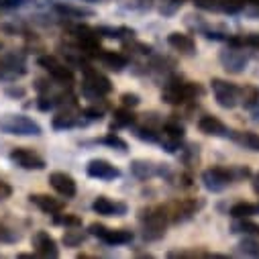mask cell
I'll return each instance as SVG.
<instances>
[{"label":"cell","mask_w":259,"mask_h":259,"mask_svg":"<svg viewBox=\"0 0 259 259\" xmlns=\"http://www.w3.org/2000/svg\"><path fill=\"white\" fill-rule=\"evenodd\" d=\"M0 133L19 135V137L41 135V124L25 114H5L0 116Z\"/></svg>","instance_id":"obj_1"},{"label":"cell","mask_w":259,"mask_h":259,"mask_svg":"<svg viewBox=\"0 0 259 259\" xmlns=\"http://www.w3.org/2000/svg\"><path fill=\"white\" fill-rule=\"evenodd\" d=\"M167 221H169L167 208L157 206V208L147 210V214L143 217V239L145 241H157V239H161L165 235Z\"/></svg>","instance_id":"obj_2"},{"label":"cell","mask_w":259,"mask_h":259,"mask_svg":"<svg viewBox=\"0 0 259 259\" xmlns=\"http://www.w3.org/2000/svg\"><path fill=\"white\" fill-rule=\"evenodd\" d=\"M200 92V88L196 84H190V82H182V80H169L161 92V98L167 104H184L186 100L194 98Z\"/></svg>","instance_id":"obj_3"},{"label":"cell","mask_w":259,"mask_h":259,"mask_svg":"<svg viewBox=\"0 0 259 259\" xmlns=\"http://www.w3.org/2000/svg\"><path fill=\"white\" fill-rule=\"evenodd\" d=\"M110 90H112V84L104 74H100L98 70H92L90 66H84V92L88 96L100 98V96H106Z\"/></svg>","instance_id":"obj_4"},{"label":"cell","mask_w":259,"mask_h":259,"mask_svg":"<svg viewBox=\"0 0 259 259\" xmlns=\"http://www.w3.org/2000/svg\"><path fill=\"white\" fill-rule=\"evenodd\" d=\"M27 74L25 57L17 53H7L0 57V82H15Z\"/></svg>","instance_id":"obj_5"},{"label":"cell","mask_w":259,"mask_h":259,"mask_svg":"<svg viewBox=\"0 0 259 259\" xmlns=\"http://www.w3.org/2000/svg\"><path fill=\"white\" fill-rule=\"evenodd\" d=\"M212 92H214V98H217L219 106H223V108H235L239 104L241 90L235 84L227 82V80L214 78L212 80Z\"/></svg>","instance_id":"obj_6"},{"label":"cell","mask_w":259,"mask_h":259,"mask_svg":"<svg viewBox=\"0 0 259 259\" xmlns=\"http://www.w3.org/2000/svg\"><path fill=\"white\" fill-rule=\"evenodd\" d=\"M235 182L233 167H210L202 174V184L208 192H221Z\"/></svg>","instance_id":"obj_7"},{"label":"cell","mask_w":259,"mask_h":259,"mask_svg":"<svg viewBox=\"0 0 259 259\" xmlns=\"http://www.w3.org/2000/svg\"><path fill=\"white\" fill-rule=\"evenodd\" d=\"M39 66L41 68H45L47 72H49V76L53 78V80H57V82H63V84H70L72 80H74V74H72V70L68 68V66H63V63H59L53 55H41L39 57Z\"/></svg>","instance_id":"obj_8"},{"label":"cell","mask_w":259,"mask_h":259,"mask_svg":"<svg viewBox=\"0 0 259 259\" xmlns=\"http://www.w3.org/2000/svg\"><path fill=\"white\" fill-rule=\"evenodd\" d=\"M11 159L17 165H21L23 169H43L45 167V159L39 157L37 153H33L31 149H27V147H15L11 151Z\"/></svg>","instance_id":"obj_9"},{"label":"cell","mask_w":259,"mask_h":259,"mask_svg":"<svg viewBox=\"0 0 259 259\" xmlns=\"http://www.w3.org/2000/svg\"><path fill=\"white\" fill-rule=\"evenodd\" d=\"M49 184L57 194H61L63 198H74L76 196V180L66 174V171H53L49 176Z\"/></svg>","instance_id":"obj_10"},{"label":"cell","mask_w":259,"mask_h":259,"mask_svg":"<svg viewBox=\"0 0 259 259\" xmlns=\"http://www.w3.org/2000/svg\"><path fill=\"white\" fill-rule=\"evenodd\" d=\"M33 249L39 257H57L59 255L57 243L47 231H37L33 235Z\"/></svg>","instance_id":"obj_11"},{"label":"cell","mask_w":259,"mask_h":259,"mask_svg":"<svg viewBox=\"0 0 259 259\" xmlns=\"http://www.w3.org/2000/svg\"><path fill=\"white\" fill-rule=\"evenodd\" d=\"M88 176L96 180H114L120 176V169L106 159H92L88 163Z\"/></svg>","instance_id":"obj_12"},{"label":"cell","mask_w":259,"mask_h":259,"mask_svg":"<svg viewBox=\"0 0 259 259\" xmlns=\"http://www.w3.org/2000/svg\"><path fill=\"white\" fill-rule=\"evenodd\" d=\"M184 139V126L178 124V122H167L163 126V139H161V145L165 147V151H176L180 147Z\"/></svg>","instance_id":"obj_13"},{"label":"cell","mask_w":259,"mask_h":259,"mask_svg":"<svg viewBox=\"0 0 259 259\" xmlns=\"http://www.w3.org/2000/svg\"><path fill=\"white\" fill-rule=\"evenodd\" d=\"M92 208H94L96 214H102V217H114V214L118 217V214H124V212H126V206H124V204L112 202V200L106 198V196H98V198L94 200Z\"/></svg>","instance_id":"obj_14"},{"label":"cell","mask_w":259,"mask_h":259,"mask_svg":"<svg viewBox=\"0 0 259 259\" xmlns=\"http://www.w3.org/2000/svg\"><path fill=\"white\" fill-rule=\"evenodd\" d=\"M29 200L37 208H41L43 212H47V214H57V212L63 210V202L61 200H57L53 196H45V194H31Z\"/></svg>","instance_id":"obj_15"},{"label":"cell","mask_w":259,"mask_h":259,"mask_svg":"<svg viewBox=\"0 0 259 259\" xmlns=\"http://www.w3.org/2000/svg\"><path fill=\"white\" fill-rule=\"evenodd\" d=\"M221 61H223V66L227 72H233V74H239L245 70L247 66V57L243 53H239L237 49H231V51H225L221 55Z\"/></svg>","instance_id":"obj_16"},{"label":"cell","mask_w":259,"mask_h":259,"mask_svg":"<svg viewBox=\"0 0 259 259\" xmlns=\"http://www.w3.org/2000/svg\"><path fill=\"white\" fill-rule=\"evenodd\" d=\"M198 128L204 135H212V137L227 135V126L223 124V120H219L217 116H210V114H206L198 120Z\"/></svg>","instance_id":"obj_17"},{"label":"cell","mask_w":259,"mask_h":259,"mask_svg":"<svg viewBox=\"0 0 259 259\" xmlns=\"http://www.w3.org/2000/svg\"><path fill=\"white\" fill-rule=\"evenodd\" d=\"M167 43L174 49L182 51V53H194V49H196V43H194V39L190 35H186V33H169Z\"/></svg>","instance_id":"obj_18"},{"label":"cell","mask_w":259,"mask_h":259,"mask_svg":"<svg viewBox=\"0 0 259 259\" xmlns=\"http://www.w3.org/2000/svg\"><path fill=\"white\" fill-rule=\"evenodd\" d=\"M106 245H124V243H131L133 239V233L126 231V229H106L104 235L100 237Z\"/></svg>","instance_id":"obj_19"},{"label":"cell","mask_w":259,"mask_h":259,"mask_svg":"<svg viewBox=\"0 0 259 259\" xmlns=\"http://www.w3.org/2000/svg\"><path fill=\"white\" fill-rule=\"evenodd\" d=\"M131 171L137 176V178H141V180H147V178H151V176H155L157 171H159V167L153 163V161H145V159H135L133 163H131Z\"/></svg>","instance_id":"obj_20"},{"label":"cell","mask_w":259,"mask_h":259,"mask_svg":"<svg viewBox=\"0 0 259 259\" xmlns=\"http://www.w3.org/2000/svg\"><path fill=\"white\" fill-rule=\"evenodd\" d=\"M233 139L245 147V149H251V151H259V135L257 133H251V131H241V133H233Z\"/></svg>","instance_id":"obj_21"},{"label":"cell","mask_w":259,"mask_h":259,"mask_svg":"<svg viewBox=\"0 0 259 259\" xmlns=\"http://www.w3.org/2000/svg\"><path fill=\"white\" fill-rule=\"evenodd\" d=\"M100 57H102V61L106 63L110 70H116V72H120L126 66V57L120 55V53H116V51H104L102 49L100 51Z\"/></svg>","instance_id":"obj_22"},{"label":"cell","mask_w":259,"mask_h":259,"mask_svg":"<svg viewBox=\"0 0 259 259\" xmlns=\"http://www.w3.org/2000/svg\"><path fill=\"white\" fill-rule=\"evenodd\" d=\"M133 122H135V114L128 110V106L114 110V116H112V128H116V126H128V124H133Z\"/></svg>","instance_id":"obj_23"},{"label":"cell","mask_w":259,"mask_h":259,"mask_svg":"<svg viewBox=\"0 0 259 259\" xmlns=\"http://www.w3.org/2000/svg\"><path fill=\"white\" fill-rule=\"evenodd\" d=\"M245 7V0H212V9L223 13H239Z\"/></svg>","instance_id":"obj_24"},{"label":"cell","mask_w":259,"mask_h":259,"mask_svg":"<svg viewBox=\"0 0 259 259\" xmlns=\"http://www.w3.org/2000/svg\"><path fill=\"white\" fill-rule=\"evenodd\" d=\"M255 212H257V206L251 204V202H237L235 206H231V217L233 219H249Z\"/></svg>","instance_id":"obj_25"},{"label":"cell","mask_w":259,"mask_h":259,"mask_svg":"<svg viewBox=\"0 0 259 259\" xmlns=\"http://www.w3.org/2000/svg\"><path fill=\"white\" fill-rule=\"evenodd\" d=\"M78 124V118L72 114V112H59L55 118H53V126L55 128H72Z\"/></svg>","instance_id":"obj_26"},{"label":"cell","mask_w":259,"mask_h":259,"mask_svg":"<svg viewBox=\"0 0 259 259\" xmlns=\"http://www.w3.org/2000/svg\"><path fill=\"white\" fill-rule=\"evenodd\" d=\"M84 239H86V233H82L78 229H66V235H63V243L68 247H78Z\"/></svg>","instance_id":"obj_27"},{"label":"cell","mask_w":259,"mask_h":259,"mask_svg":"<svg viewBox=\"0 0 259 259\" xmlns=\"http://www.w3.org/2000/svg\"><path fill=\"white\" fill-rule=\"evenodd\" d=\"M241 98H243V104H245V106H255V104L259 102V88L247 86V88L241 92Z\"/></svg>","instance_id":"obj_28"},{"label":"cell","mask_w":259,"mask_h":259,"mask_svg":"<svg viewBox=\"0 0 259 259\" xmlns=\"http://www.w3.org/2000/svg\"><path fill=\"white\" fill-rule=\"evenodd\" d=\"M235 233H249V235H259V225H255V223H249V221H241V223H237L235 227Z\"/></svg>","instance_id":"obj_29"},{"label":"cell","mask_w":259,"mask_h":259,"mask_svg":"<svg viewBox=\"0 0 259 259\" xmlns=\"http://www.w3.org/2000/svg\"><path fill=\"white\" fill-rule=\"evenodd\" d=\"M55 223L57 225H66V227H80L82 221L78 217H72V214H63V217H55Z\"/></svg>","instance_id":"obj_30"},{"label":"cell","mask_w":259,"mask_h":259,"mask_svg":"<svg viewBox=\"0 0 259 259\" xmlns=\"http://www.w3.org/2000/svg\"><path fill=\"white\" fill-rule=\"evenodd\" d=\"M102 141H104L106 145H110V147H116V149H120V151H124V149H126V143H124L120 137H116V135H106Z\"/></svg>","instance_id":"obj_31"},{"label":"cell","mask_w":259,"mask_h":259,"mask_svg":"<svg viewBox=\"0 0 259 259\" xmlns=\"http://www.w3.org/2000/svg\"><path fill=\"white\" fill-rule=\"evenodd\" d=\"M120 102H122V106H137L139 102H141V98L137 96V94H133V92H124L122 96H120Z\"/></svg>","instance_id":"obj_32"},{"label":"cell","mask_w":259,"mask_h":259,"mask_svg":"<svg viewBox=\"0 0 259 259\" xmlns=\"http://www.w3.org/2000/svg\"><path fill=\"white\" fill-rule=\"evenodd\" d=\"M57 11L63 13V15H72V17H82V15H92L90 11H84V9H72V7H61L57 5Z\"/></svg>","instance_id":"obj_33"},{"label":"cell","mask_w":259,"mask_h":259,"mask_svg":"<svg viewBox=\"0 0 259 259\" xmlns=\"http://www.w3.org/2000/svg\"><path fill=\"white\" fill-rule=\"evenodd\" d=\"M239 247H241V251L247 253V255H259V245L253 243V241H243Z\"/></svg>","instance_id":"obj_34"},{"label":"cell","mask_w":259,"mask_h":259,"mask_svg":"<svg viewBox=\"0 0 259 259\" xmlns=\"http://www.w3.org/2000/svg\"><path fill=\"white\" fill-rule=\"evenodd\" d=\"M135 135L139 139H143V141H157V135L151 131V128H137Z\"/></svg>","instance_id":"obj_35"},{"label":"cell","mask_w":259,"mask_h":259,"mask_svg":"<svg viewBox=\"0 0 259 259\" xmlns=\"http://www.w3.org/2000/svg\"><path fill=\"white\" fill-rule=\"evenodd\" d=\"M243 45H249V47H253V49L259 51V33H253V35L243 37Z\"/></svg>","instance_id":"obj_36"},{"label":"cell","mask_w":259,"mask_h":259,"mask_svg":"<svg viewBox=\"0 0 259 259\" xmlns=\"http://www.w3.org/2000/svg\"><path fill=\"white\" fill-rule=\"evenodd\" d=\"M84 116H88V118H92V120H100L102 118V108H96V106H90V108H86L84 110Z\"/></svg>","instance_id":"obj_37"},{"label":"cell","mask_w":259,"mask_h":259,"mask_svg":"<svg viewBox=\"0 0 259 259\" xmlns=\"http://www.w3.org/2000/svg\"><path fill=\"white\" fill-rule=\"evenodd\" d=\"M11 194H13V188H11L7 182L0 180V200H7V198L11 196Z\"/></svg>","instance_id":"obj_38"},{"label":"cell","mask_w":259,"mask_h":259,"mask_svg":"<svg viewBox=\"0 0 259 259\" xmlns=\"http://www.w3.org/2000/svg\"><path fill=\"white\" fill-rule=\"evenodd\" d=\"M11 241H15V237L11 235V231L5 225H0V243H11Z\"/></svg>","instance_id":"obj_39"},{"label":"cell","mask_w":259,"mask_h":259,"mask_svg":"<svg viewBox=\"0 0 259 259\" xmlns=\"http://www.w3.org/2000/svg\"><path fill=\"white\" fill-rule=\"evenodd\" d=\"M21 5H23V0H0V7L3 9H15Z\"/></svg>","instance_id":"obj_40"},{"label":"cell","mask_w":259,"mask_h":259,"mask_svg":"<svg viewBox=\"0 0 259 259\" xmlns=\"http://www.w3.org/2000/svg\"><path fill=\"white\" fill-rule=\"evenodd\" d=\"M7 94H11V96H25V90L23 88H19V90H7Z\"/></svg>","instance_id":"obj_41"},{"label":"cell","mask_w":259,"mask_h":259,"mask_svg":"<svg viewBox=\"0 0 259 259\" xmlns=\"http://www.w3.org/2000/svg\"><path fill=\"white\" fill-rule=\"evenodd\" d=\"M253 190H255V192L259 194V174L255 176V182H253Z\"/></svg>","instance_id":"obj_42"},{"label":"cell","mask_w":259,"mask_h":259,"mask_svg":"<svg viewBox=\"0 0 259 259\" xmlns=\"http://www.w3.org/2000/svg\"><path fill=\"white\" fill-rule=\"evenodd\" d=\"M251 3H255V5H259V0H251Z\"/></svg>","instance_id":"obj_43"}]
</instances>
